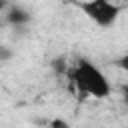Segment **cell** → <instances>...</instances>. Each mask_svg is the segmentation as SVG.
<instances>
[{
    "instance_id": "obj_1",
    "label": "cell",
    "mask_w": 128,
    "mask_h": 128,
    "mask_svg": "<svg viewBox=\"0 0 128 128\" xmlns=\"http://www.w3.org/2000/svg\"><path fill=\"white\" fill-rule=\"evenodd\" d=\"M72 84L76 88L78 94L84 96H92V98H106L110 94V84L106 80V76L88 60L80 58L76 62V66L70 72Z\"/></svg>"
},
{
    "instance_id": "obj_2",
    "label": "cell",
    "mask_w": 128,
    "mask_h": 128,
    "mask_svg": "<svg viewBox=\"0 0 128 128\" xmlns=\"http://www.w3.org/2000/svg\"><path fill=\"white\" fill-rule=\"evenodd\" d=\"M78 10H82L92 22H96L98 26L102 28H108L112 26L116 20H118V14H120V8L116 4H112L110 0H70Z\"/></svg>"
},
{
    "instance_id": "obj_3",
    "label": "cell",
    "mask_w": 128,
    "mask_h": 128,
    "mask_svg": "<svg viewBox=\"0 0 128 128\" xmlns=\"http://www.w3.org/2000/svg\"><path fill=\"white\" fill-rule=\"evenodd\" d=\"M30 14L24 10V8H20V6H10L8 10H6V14H4V24H10V26H14V28H22V26H26L28 22H30Z\"/></svg>"
},
{
    "instance_id": "obj_4",
    "label": "cell",
    "mask_w": 128,
    "mask_h": 128,
    "mask_svg": "<svg viewBox=\"0 0 128 128\" xmlns=\"http://www.w3.org/2000/svg\"><path fill=\"white\" fill-rule=\"evenodd\" d=\"M52 68H54L56 72H66V60H64V58H56V60L52 62Z\"/></svg>"
},
{
    "instance_id": "obj_5",
    "label": "cell",
    "mask_w": 128,
    "mask_h": 128,
    "mask_svg": "<svg viewBox=\"0 0 128 128\" xmlns=\"http://www.w3.org/2000/svg\"><path fill=\"white\" fill-rule=\"evenodd\" d=\"M50 128H70V124L66 122V120H60V118H54V120H50V124H48Z\"/></svg>"
},
{
    "instance_id": "obj_6",
    "label": "cell",
    "mask_w": 128,
    "mask_h": 128,
    "mask_svg": "<svg viewBox=\"0 0 128 128\" xmlns=\"http://www.w3.org/2000/svg\"><path fill=\"white\" fill-rule=\"evenodd\" d=\"M116 64H118L122 70H126V72H128V52H126L122 58H118V62H116Z\"/></svg>"
},
{
    "instance_id": "obj_7",
    "label": "cell",
    "mask_w": 128,
    "mask_h": 128,
    "mask_svg": "<svg viewBox=\"0 0 128 128\" xmlns=\"http://www.w3.org/2000/svg\"><path fill=\"white\" fill-rule=\"evenodd\" d=\"M122 100H124V104L128 106V84L122 86Z\"/></svg>"
},
{
    "instance_id": "obj_8",
    "label": "cell",
    "mask_w": 128,
    "mask_h": 128,
    "mask_svg": "<svg viewBox=\"0 0 128 128\" xmlns=\"http://www.w3.org/2000/svg\"><path fill=\"white\" fill-rule=\"evenodd\" d=\"M6 58H10V52L2 46V48H0V60H6Z\"/></svg>"
},
{
    "instance_id": "obj_9",
    "label": "cell",
    "mask_w": 128,
    "mask_h": 128,
    "mask_svg": "<svg viewBox=\"0 0 128 128\" xmlns=\"http://www.w3.org/2000/svg\"><path fill=\"white\" fill-rule=\"evenodd\" d=\"M6 8H8V0H0V14H2Z\"/></svg>"
},
{
    "instance_id": "obj_10",
    "label": "cell",
    "mask_w": 128,
    "mask_h": 128,
    "mask_svg": "<svg viewBox=\"0 0 128 128\" xmlns=\"http://www.w3.org/2000/svg\"><path fill=\"white\" fill-rule=\"evenodd\" d=\"M124 2H126V4H128V0H124Z\"/></svg>"
}]
</instances>
